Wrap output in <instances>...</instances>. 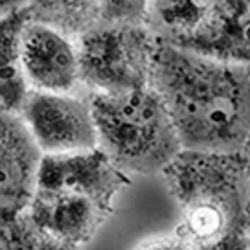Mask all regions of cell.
Returning a JSON list of instances; mask_svg holds the SVG:
<instances>
[{"label":"cell","instance_id":"obj_4","mask_svg":"<svg viewBox=\"0 0 250 250\" xmlns=\"http://www.w3.org/2000/svg\"><path fill=\"white\" fill-rule=\"evenodd\" d=\"M98 149L124 173H162L182 151L164 102L151 86L88 98Z\"/></svg>","mask_w":250,"mask_h":250},{"label":"cell","instance_id":"obj_14","mask_svg":"<svg viewBox=\"0 0 250 250\" xmlns=\"http://www.w3.org/2000/svg\"><path fill=\"white\" fill-rule=\"evenodd\" d=\"M26 4H28V0H0V13L15 8H22Z\"/></svg>","mask_w":250,"mask_h":250},{"label":"cell","instance_id":"obj_1","mask_svg":"<svg viewBox=\"0 0 250 250\" xmlns=\"http://www.w3.org/2000/svg\"><path fill=\"white\" fill-rule=\"evenodd\" d=\"M149 86L164 102L182 149L230 155L250 140V62L215 59L156 37Z\"/></svg>","mask_w":250,"mask_h":250},{"label":"cell","instance_id":"obj_13","mask_svg":"<svg viewBox=\"0 0 250 250\" xmlns=\"http://www.w3.org/2000/svg\"><path fill=\"white\" fill-rule=\"evenodd\" d=\"M136 250H193V247L179 232H175V234L155 235L147 241L140 243Z\"/></svg>","mask_w":250,"mask_h":250},{"label":"cell","instance_id":"obj_5","mask_svg":"<svg viewBox=\"0 0 250 250\" xmlns=\"http://www.w3.org/2000/svg\"><path fill=\"white\" fill-rule=\"evenodd\" d=\"M79 85L122 92L149 85L156 35L147 24H96L76 37Z\"/></svg>","mask_w":250,"mask_h":250},{"label":"cell","instance_id":"obj_16","mask_svg":"<svg viewBox=\"0 0 250 250\" xmlns=\"http://www.w3.org/2000/svg\"><path fill=\"white\" fill-rule=\"evenodd\" d=\"M243 2H247V4H249V6H250V0H243Z\"/></svg>","mask_w":250,"mask_h":250},{"label":"cell","instance_id":"obj_3","mask_svg":"<svg viewBox=\"0 0 250 250\" xmlns=\"http://www.w3.org/2000/svg\"><path fill=\"white\" fill-rule=\"evenodd\" d=\"M127 179L98 147L42 155L26 211L41 232L79 245L100 228Z\"/></svg>","mask_w":250,"mask_h":250},{"label":"cell","instance_id":"obj_2","mask_svg":"<svg viewBox=\"0 0 250 250\" xmlns=\"http://www.w3.org/2000/svg\"><path fill=\"white\" fill-rule=\"evenodd\" d=\"M162 173L180 208L177 232L193 249L250 239V180L241 153L182 149Z\"/></svg>","mask_w":250,"mask_h":250},{"label":"cell","instance_id":"obj_11","mask_svg":"<svg viewBox=\"0 0 250 250\" xmlns=\"http://www.w3.org/2000/svg\"><path fill=\"white\" fill-rule=\"evenodd\" d=\"M31 21L54 26L76 39L98 24V0H28Z\"/></svg>","mask_w":250,"mask_h":250},{"label":"cell","instance_id":"obj_10","mask_svg":"<svg viewBox=\"0 0 250 250\" xmlns=\"http://www.w3.org/2000/svg\"><path fill=\"white\" fill-rule=\"evenodd\" d=\"M223 0H149L147 26L158 39L186 46L215 15Z\"/></svg>","mask_w":250,"mask_h":250},{"label":"cell","instance_id":"obj_9","mask_svg":"<svg viewBox=\"0 0 250 250\" xmlns=\"http://www.w3.org/2000/svg\"><path fill=\"white\" fill-rule=\"evenodd\" d=\"M28 21L26 6L0 13V110L15 114L31 90L22 64V31Z\"/></svg>","mask_w":250,"mask_h":250},{"label":"cell","instance_id":"obj_8","mask_svg":"<svg viewBox=\"0 0 250 250\" xmlns=\"http://www.w3.org/2000/svg\"><path fill=\"white\" fill-rule=\"evenodd\" d=\"M42 153L22 118L0 110V215L26 210Z\"/></svg>","mask_w":250,"mask_h":250},{"label":"cell","instance_id":"obj_12","mask_svg":"<svg viewBox=\"0 0 250 250\" xmlns=\"http://www.w3.org/2000/svg\"><path fill=\"white\" fill-rule=\"evenodd\" d=\"M149 0H98V24H147Z\"/></svg>","mask_w":250,"mask_h":250},{"label":"cell","instance_id":"obj_7","mask_svg":"<svg viewBox=\"0 0 250 250\" xmlns=\"http://www.w3.org/2000/svg\"><path fill=\"white\" fill-rule=\"evenodd\" d=\"M22 64L31 90L74 92L79 85L76 41L54 26L28 21L22 31Z\"/></svg>","mask_w":250,"mask_h":250},{"label":"cell","instance_id":"obj_6","mask_svg":"<svg viewBox=\"0 0 250 250\" xmlns=\"http://www.w3.org/2000/svg\"><path fill=\"white\" fill-rule=\"evenodd\" d=\"M19 116L42 155H68L98 147L90 103L72 92L30 90Z\"/></svg>","mask_w":250,"mask_h":250},{"label":"cell","instance_id":"obj_15","mask_svg":"<svg viewBox=\"0 0 250 250\" xmlns=\"http://www.w3.org/2000/svg\"><path fill=\"white\" fill-rule=\"evenodd\" d=\"M241 155H243V158H245V166H247V173H249V180H250V140L247 142V146L243 147Z\"/></svg>","mask_w":250,"mask_h":250}]
</instances>
